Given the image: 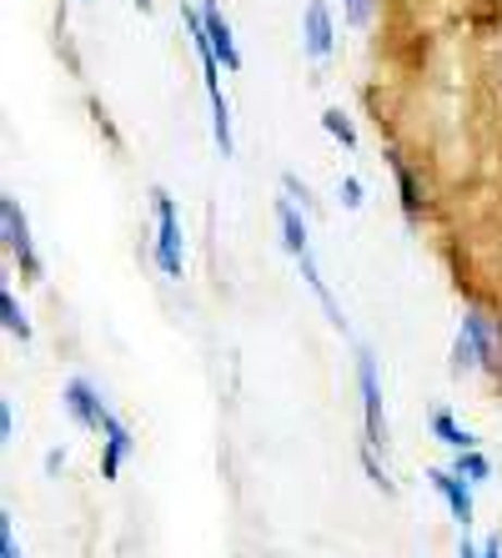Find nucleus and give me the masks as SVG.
<instances>
[{
	"label": "nucleus",
	"instance_id": "8",
	"mask_svg": "<svg viewBox=\"0 0 502 558\" xmlns=\"http://www.w3.org/2000/svg\"><path fill=\"white\" fill-rule=\"evenodd\" d=\"M427 478H432V488H438L442 498H448V508H452V519L463 523H473V483L467 478H457V473H448V468H432V473H427Z\"/></svg>",
	"mask_w": 502,
	"mask_h": 558
},
{
	"label": "nucleus",
	"instance_id": "2",
	"mask_svg": "<svg viewBox=\"0 0 502 558\" xmlns=\"http://www.w3.org/2000/svg\"><path fill=\"white\" fill-rule=\"evenodd\" d=\"M452 363H457V373H463V367H492L498 363L492 323L482 317V312H467L463 317V332H457V342H452Z\"/></svg>",
	"mask_w": 502,
	"mask_h": 558
},
{
	"label": "nucleus",
	"instance_id": "16",
	"mask_svg": "<svg viewBox=\"0 0 502 558\" xmlns=\"http://www.w3.org/2000/svg\"><path fill=\"white\" fill-rule=\"evenodd\" d=\"M322 126L332 131V136H336V142H342V146H357V131H352V121L342 117L336 106H332V111H322Z\"/></svg>",
	"mask_w": 502,
	"mask_h": 558
},
{
	"label": "nucleus",
	"instance_id": "10",
	"mask_svg": "<svg viewBox=\"0 0 502 558\" xmlns=\"http://www.w3.org/2000/svg\"><path fill=\"white\" fill-rule=\"evenodd\" d=\"M277 221H282V242L292 257H307L311 242H307V221H302V211L292 207V202H277Z\"/></svg>",
	"mask_w": 502,
	"mask_h": 558
},
{
	"label": "nucleus",
	"instance_id": "19",
	"mask_svg": "<svg viewBox=\"0 0 502 558\" xmlns=\"http://www.w3.org/2000/svg\"><path fill=\"white\" fill-rule=\"evenodd\" d=\"M342 202H347L352 211L362 207V182H357V177H347V182H342Z\"/></svg>",
	"mask_w": 502,
	"mask_h": 558
},
{
	"label": "nucleus",
	"instance_id": "7",
	"mask_svg": "<svg viewBox=\"0 0 502 558\" xmlns=\"http://www.w3.org/2000/svg\"><path fill=\"white\" fill-rule=\"evenodd\" d=\"M65 413L76 417L81 428H96V433H101V428H106V417H111V408H106L101 398L90 392V383L71 377V383H65Z\"/></svg>",
	"mask_w": 502,
	"mask_h": 558
},
{
	"label": "nucleus",
	"instance_id": "3",
	"mask_svg": "<svg viewBox=\"0 0 502 558\" xmlns=\"http://www.w3.org/2000/svg\"><path fill=\"white\" fill-rule=\"evenodd\" d=\"M156 262H161L167 277H181V262H186V247H181V217H176L167 192H156Z\"/></svg>",
	"mask_w": 502,
	"mask_h": 558
},
{
	"label": "nucleus",
	"instance_id": "9",
	"mask_svg": "<svg viewBox=\"0 0 502 558\" xmlns=\"http://www.w3.org/2000/svg\"><path fill=\"white\" fill-rule=\"evenodd\" d=\"M302 46H307V56H317V61L332 51V15H327L322 0H311L307 15H302Z\"/></svg>",
	"mask_w": 502,
	"mask_h": 558
},
{
	"label": "nucleus",
	"instance_id": "13",
	"mask_svg": "<svg viewBox=\"0 0 502 558\" xmlns=\"http://www.w3.org/2000/svg\"><path fill=\"white\" fill-rule=\"evenodd\" d=\"M0 317H5V332L21 342H30V323L26 312H21V302H15V292H0Z\"/></svg>",
	"mask_w": 502,
	"mask_h": 558
},
{
	"label": "nucleus",
	"instance_id": "22",
	"mask_svg": "<svg viewBox=\"0 0 502 558\" xmlns=\"http://www.w3.org/2000/svg\"><path fill=\"white\" fill-rule=\"evenodd\" d=\"M457 558H482V554H477V548H467V544H463V554H457Z\"/></svg>",
	"mask_w": 502,
	"mask_h": 558
},
{
	"label": "nucleus",
	"instance_id": "14",
	"mask_svg": "<svg viewBox=\"0 0 502 558\" xmlns=\"http://www.w3.org/2000/svg\"><path fill=\"white\" fill-rule=\"evenodd\" d=\"M392 171H397V186H402V207H407V217H417V211H423V196H417L413 171H407V161H402V156H392Z\"/></svg>",
	"mask_w": 502,
	"mask_h": 558
},
{
	"label": "nucleus",
	"instance_id": "6",
	"mask_svg": "<svg viewBox=\"0 0 502 558\" xmlns=\"http://www.w3.org/2000/svg\"><path fill=\"white\" fill-rule=\"evenodd\" d=\"M196 11H201V26H207V40H211V51H217V61L226 65V71H242V51H236L232 26H226L221 5H217V0H201Z\"/></svg>",
	"mask_w": 502,
	"mask_h": 558
},
{
	"label": "nucleus",
	"instance_id": "11",
	"mask_svg": "<svg viewBox=\"0 0 502 558\" xmlns=\"http://www.w3.org/2000/svg\"><path fill=\"white\" fill-rule=\"evenodd\" d=\"M106 463H101V473H106V478H117V473H121V458H126L131 453V433L126 428H121V417L117 413H111V417H106Z\"/></svg>",
	"mask_w": 502,
	"mask_h": 558
},
{
	"label": "nucleus",
	"instance_id": "17",
	"mask_svg": "<svg viewBox=\"0 0 502 558\" xmlns=\"http://www.w3.org/2000/svg\"><path fill=\"white\" fill-rule=\"evenodd\" d=\"M0 558H21V544H15V523H11V513H0Z\"/></svg>",
	"mask_w": 502,
	"mask_h": 558
},
{
	"label": "nucleus",
	"instance_id": "21",
	"mask_svg": "<svg viewBox=\"0 0 502 558\" xmlns=\"http://www.w3.org/2000/svg\"><path fill=\"white\" fill-rule=\"evenodd\" d=\"M482 558H502V538H492V544L482 548Z\"/></svg>",
	"mask_w": 502,
	"mask_h": 558
},
{
	"label": "nucleus",
	"instance_id": "18",
	"mask_svg": "<svg viewBox=\"0 0 502 558\" xmlns=\"http://www.w3.org/2000/svg\"><path fill=\"white\" fill-rule=\"evenodd\" d=\"M347 15L357 26H367V21H372V0H347Z\"/></svg>",
	"mask_w": 502,
	"mask_h": 558
},
{
	"label": "nucleus",
	"instance_id": "5",
	"mask_svg": "<svg viewBox=\"0 0 502 558\" xmlns=\"http://www.w3.org/2000/svg\"><path fill=\"white\" fill-rule=\"evenodd\" d=\"M0 227H5V247H11V257L21 262V272L40 277L36 247H30V221H26V211H21V202H15V196H5V202H0Z\"/></svg>",
	"mask_w": 502,
	"mask_h": 558
},
{
	"label": "nucleus",
	"instance_id": "15",
	"mask_svg": "<svg viewBox=\"0 0 502 558\" xmlns=\"http://www.w3.org/2000/svg\"><path fill=\"white\" fill-rule=\"evenodd\" d=\"M452 473H457V478H467V483H488V458L482 453H457V463H452Z\"/></svg>",
	"mask_w": 502,
	"mask_h": 558
},
{
	"label": "nucleus",
	"instance_id": "12",
	"mask_svg": "<svg viewBox=\"0 0 502 558\" xmlns=\"http://www.w3.org/2000/svg\"><path fill=\"white\" fill-rule=\"evenodd\" d=\"M432 433L448 442L452 453H473V442H477L467 428H457V423H452V413H438V417H432Z\"/></svg>",
	"mask_w": 502,
	"mask_h": 558
},
{
	"label": "nucleus",
	"instance_id": "23",
	"mask_svg": "<svg viewBox=\"0 0 502 558\" xmlns=\"http://www.w3.org/2000/svg\"><path fill=\"white\" fill-rule=\"evenodd\" d=\"M136 5H142V11H146V5H151V0H136Z\"/></svg>",
	"mask_w": 502,
	"mask_h": 558
},
{
	"label": "nucleus",
	"instance_id": "4",
	"mask_svg": "<svg viewBox=\"0 0 502 558\" xmlns=\"http://www.w3.org/2000/svg\"><path fill=\"white\" fill-rule=\"evenodd\" d=\"M357 388H362V417H367V442H387V417H382V383H377L372 352H357Z\"/></svg>",
	"mask_w": 502,
	"mask_h": 558
},
{
	"label": "nucleus",
	"instance_id": "1",
	"mask_svg": "<svg viewBox=\"0 0 502 558\" xmlns=\"http://www.w3.org/2000/svg\"><path fill=\"white\" fill-rule=\"evenodd\" d=\"M181 21H186V31H192L196 56H201V76H207V96H211V131H217V146H221V156H232V106H226V96H221V61H217V51H211V40H207L201 11L186 5Z\"/></svg>",
	"mask_w": 502,
	"mask_h": 558
},
{
	"label": "nucleus",
	"instance_id": "20",
	"mask_svg": "<svg viewBox=\"0 0 502 558\" xmlns=\"http://www.w3.org/2000/svg\"><path fill=\"white\" fill-rule=\"evenodd\" d=\"M0 438H5V442L15 438V413H11V403H0Z\"/></svg>",
	"mask_w": 502,
	"mask_h": 558
}]
</instances>
